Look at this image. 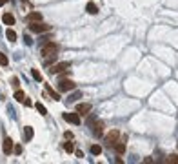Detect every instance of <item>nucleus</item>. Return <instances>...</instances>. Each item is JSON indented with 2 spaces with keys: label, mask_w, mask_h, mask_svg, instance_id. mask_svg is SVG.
Listing matches in <instances>:
<instances>
[{
  "label": "nucleus",
  "mask_w": 178,
  "mask_h": 164,
  "mask_svg": "<svg viewBox=\"0 0 178 164\" xmlns=\"http://www.w3.org/2000/svg\"><path fill=\"white\" fill-rule=\"evenodd\" d=\"M58 49H60V46L56 42H46V44H42L40 53H42V57H53V55L58 53Z\"/></svg>",
  "instance_id": "f257e3e1"
},
{
  "label": "nucleus",
  "mask_w": 178,
  "mask_h": 164,
  "mask_svg": "<svg viewBox=\"0 0 178 164\" xmlns=\"http://www.w3.org/2000/svg\"><path fill=\"white\" fill-rule=\"evenodd\" d=\"M29 29L35 33H46L51 29V26H46L42 22H29Z\"/></svg>",
  "instance_id": "f03ea898"
},
{
  "label": "nucleus",
  "mask_w": 178,
  "mask_h": 164,
  "mask_svg": "<svg viewBox=\"0 0 178 164\" xmlns=\"http://www.w3.org/2000/svg\"><path fill=\"white\" fill-rule=\"evenodd\" d=\"M75 84L73 80H69V78H62L60 82H58V91H73L75 89Z\"/></svg>",
  "instance_id": "7ed1b4c3"
},
{
  "label": "nucleus",
  "mask_w": 178,
  "mask_h": 164,
  "mask_svg": "<svg viewBox=\"0 0 178 164\" xmlns=\"http://www.w3.org/2000/svg\"><path fill=\"white\" fill-rule=\"evenodd\" d=\"M69 66H71V62H58V64H53L51 67H49V73H51V75L62 73V71H65Z\"/></svg>",
  "instance_id": "20e7f679"
},
{
  "label": "nucleus",
  "mask_w": 178,
  "mask_h": 164,
  "mask_svg": "<svg viewBox=\"0 0 178 164\" xmlns=\"http://www.w3.org/2000/svg\"><path fill=\"white\" fill-rule=\"evenodd\" d=\"M118 137H120V131L113 130V131H109V133L105 135V142H107L109 146H115V142L118 141Z\"/></svg>",
  "instance_id": "39448f33"
},
{
  "label": "nucleus",
  "mask_w": 178,
  "mask_h": 164,
  "mask_svg": "<svg viewBox=\"0 0 178 164\" xmlns=\"http://www.w3.org/2000/svg\"><path fill=\"white\" fill-rule=\"evenodd\" d=\"M62 117H64V120H65V122H71V124H80V115H78V113H69V111H65Z\"/></svg>",
  "instance_id": "423d86ee"
},
{
  "label": "nucleus",
  "mask_w": 178,
  "mask_h": 164,
  "mask_svg": "<svg viewBox=\"0 0 178 164\" xmlns=\"http://www.w3.org/2000/svg\"><path fill=\"white\" fill-rule=\"evenodd\" d=\"M89 111H91V104H89V102H80V104H76V113H78V115H89Z\"/></svg>",
  "instance_id": "0eeeda50"
},
{
  "label": "nucleus",
  "mask_w": 178,
  "mask_h": 164,
  "mask_svg": "<svg viewBox=\"0 0 178 164\" xmlns=\"http://www.w3.org/2000/svg\"><path fill=\"white\" fill-rule=\"evenodd\" d=\"M13 146H15V142H13V139H9V137H6V139H4V144H2V150H4V153H6V155H9V153H13Z\"/></svg>",
  "instance_id": "6e6552de"
},
{
  "label": "nucleus",
  "mask_w": 178,
  "mask_h": 164,
  "mask_svg": "<svg viewBox=\"0 0 178 164\" xmlns=\"http://www.w3.org/2000/svg\"><path fill=\"white\" fill-rule=\"evenodd\" d=\"M104 128H105L104 122H102V120H96V122H94V130H93L94 137H102V133H104Z\"/></svg>",
  "instance_id": "1a4fd4ad"
},
{
  "label": "nucleus",
  "mask_w": 178,
  "mask_h": 164,
  "mask_svg": "<svg viewBox=\"0 0 178 164\" xmlns=\"http://www.w3.org/2000/svg\"><path fill=\"white\" fill-rule=\"evenodd\" d=\"M26 20H27V22H40V20H42V15H40L38 11H31V13L26 17Z\"/></svg>",
  "instance_id": "9d476101"
},
{
  "label": "nucleus",
  "mask_w": 178,
  "mask_h": 164,
  "mask_svg": "<svg viewBox=\"0 0 178 164\" xmlns=\"http://www.w3.org/2000/svg\"><path fill=\"white\" fill-rule=\"evenodd\" d=\"M2 22H4L6 26H15V17H13L11 13H4V15H2Z\"/></svg>",
  "instance_id": "9b49d317"
},
{
  "label": "nucleus",
  "mask_w": 178,
  "mask_h": 164,
  "mask_svg": "<svg viewBox=\"0 0 178 164\" xmlns=\"http://www.w3.org/2000/svg\"><path fill=\"white\" fill-rule=\"evenodd\" d=\"M44 87H46V91H47V93L51 95L53 100H60V93H56V91H55V89H53L51 86H49V84H44Z\"/></svg>",
  "instance_id": "f8f14e48"
},
{
  "label": "nucleus",
  "mask_w": 178,
  "mask_h": 164,
  "mask_svg": "<svg viewBox=\"0 0 178 164\" xmlns=\"http://www.w3.org/2000/svg\"><path fill=\"white\" fill-rule=\"evenodd\" d=\"M85 11H87L89 15H96V13H98V7H96L94 2H87V4H85Z\"/></svg>",
  "instance_id": "ddd939ff"
},
{
  "label": "nucleus",
  "mask_w": 178,
  "mask_h": 164,
  "mask_svg": "<svg viewBox=\"0 0 178 164\" xmlns=\"http://www.w3.org/2000/svg\"><path fill=\"white\" fill-rule=\"evenodd\" d=\"M24 135H26V139H33L35 131H33V128H31V126H26V128H24Z\"/></svg>",
  "instance_id": "4468645a"
},
{
  "label": "nucleus",
  "mask_w": 178,
  "mask_h": 164,
  "mask_svg": "<svg viewBox=\"0 0 178 164\" xmlns=\"http://www.w3.org/2000/svg\"><path fill=\"white\" fill-rule=\"evenodd\" d=\"M24 98H26V93H24L22 89H17V91H15V100H18V102H22Z\"/></svg>",
  "instance_id": "2eb2a0df"
},
{
  "label": "nucleus",
  "mask_w": 178,
  "mask_h": 164,
  "mask_svg": "<svg viewBox=\"0 0 178 164\" xmlns=\"http://www.w3.org/2000/svg\"><path fill=\"white\" fill-rule=\"evenodd\" d=\"M6 37H7V40H11V42L17 40V33L13 31V29H7V31H6Z\"/></svg>",
  "instance_id": "dca6fc26"
},
{
  "label": "nucleus",
  "mask_w": 178,
  "mask_h": 164,
  "mask_svg": "<svg viewBox=\"0 0 178 164\" xmlns=\"http://www.w3.org/2000/svg\"><path fill=\"white\" fill-rule=\"evenodd\" d=\"M31 75H33V78H35L36 82H42V75H40L38 69H31Z\"/></svg>",
  "instance_id": "f3484780"
},
{
  "label": "nucleus",
  "mask_w": 178,
  "mask_h": 164,
  "mask_svg": "<svg viewBox=\"0 0 178 164\" xmlns=\"http://www.w3.org/2000/svg\"><path fill=\"white\" fill-rule=\"evenodd\" d=\"M91 153H93V155H100V153H102V146L93 144V146H91Z\"/></svg>",
  "instance_id": "a211bd4d"
},
{
  "label": "nucleus",
  "mask_w": 178,
  "mask_h": 164,
  "mask_svg": "<svg viewBox=\"0 0 178 164\" xmlns=\"http://www.w3.org/2000/svg\"><path fill=\"white\" fill-rule=\"evenodd\" d=\"M64 150H65L67 153H73L75 152V144L73 142H65V144H64Z\"/></svg>",
  "instance_id": "6ab92c4d"
},
{
  "label": "nucleus",
  "mask_w": 178,
  "mask_h": 164,
  "mask_svg": "<svg viewBox=\"0 0 178 164\" xmlns=\"http://www.w3.org/2000/svg\"><path fill=\"white\" fill-rule=\"evenodd\" d=\"M36 109H38L40 115H46V113H47V109H46V106H44L42 102H36Z\"/></svg>",
  "instance_id": "aec40b11"
},
{
  "label": "nucleus",
  "mask_w": 178,
  "mask_h": 164,
  "mask_svg": "<svg viewBox=\"0 0 178 164\" xmlns=\"http://www.w3.org/2000/svg\"><path fill=\"white\" fill-rule=\"evenodd\" d=\"M9 64V60H7V57L4 53H0V66H7Z\"/></svg>",
  "instance_id": "412c9836"
},
{
  "label": "nucleus",
  "mask_w": 178,
  "mask_h": 164,
  "mask_svg": "<svg viewBox=\"0 0 178 164\" xmlns=\"http://www.w3.org/2000/svg\"><path fill=\"white\" fill-rule=\"evenodd\" d=\"M115 148H116V152H118V153L126 152V144H118V146H115Z\"/></svg>",
  "instance_id": "4be33fe9"
},
{
  "label": "nucleus",
  "mask_w": 178,
  "mask_h": 164,
  "mask_svg": "<svg viewBox=\"0 0 178 164\" xmlns=\"http://www.w3.org/2000/svg\"><path fill=\"white\" fill-rule=\"evenodd\" d=\"M64 137H65L67 141H71V139H73V131H65V133H64Z\"/></svg>",
  "instance_id": "5701e85b"
},
{
  "label": "nucleus",
  "mask_w": 178,
  "mask_h": 164,
  "mask_svg": "<svg viewBox=\"0 0 178 164\" xmlns=\"http://www.w3.org/2000/svg\"><path fill=\"white\" fill-rule=\"evenodd\" d=\"M167 162H178V155H171L167 159Z\"/></svg>",
  "instance_id": "b1692460"
},
{
  "label": "nucleus",
  "mask_w": 178,
  "mask_h": 164,
  "mask_svg": "<svg viewBox=\"0 0 178 164\" xmlns=\"http://www.w3.org/2000/svg\"><path fill=\"white\" fill-rule=\"evenodd\" d=\"M22 104H24V106H31L33 102H31V98H24V100H22Z\"/></svg>",
  "instance_id": "393cba45"
},
{
  "label": "nucleus",
  "mask_w": 178,
  "mask_h": 164,
  "mask_svg": "<svg viewBox=\"0 0 178 164\" xmlns=\"http://www.w3.org/2000/svg\"><path fill=\"white\" fill-rule=\"evenodd\" d=\"M18 86H20V82H18V78H13V87H17V89H18Z\"/></svg>",
  "instance_id": "a878e982"
},
{
  "label": "nucleus",
  "mask_w": 178,
  "mask_h": 164,
  "mask_svg": "<svg viewBox=\"0 0 178 164\" xmlns=\"http://www.w3.org/2000/svg\"><path fill=\"white\" fill-rule=\"evenodd\" d=\"M26 44H27V46H31V44H33V40H31V37H29V35H26Z\"/></svg>",
  "instance_id": "bb28decb"
},
{
  "label": "nucleus",
  "mask_w": 178,
  "mask_h": 164,
  "mask_svg": "<svg viewBox=\"0 0 178 164\" xmlns=\"http://www.w3.org/2000/svg\"><path fill=\"white\" fill-rule=\"evenodd\" d=\"M6 4V0H0V6H4Z\"/></svg>",
  "instance_id": "cd10ccee"
},
{
  "label": "nucleus",
  "mask_w": 178,
  "mask_h": 164,
  "mask_svg": "<svg viewBox=\"0 0 178 164\" xmlns=\"http://www.w3.org/2000/svg\"><path fill=\"white\" fill-rule=\"evenodd\" d=\"M6 2H7V0H6Z\"/></svg>",
  "instance_id": "c85d7f7f"
}]
</instances>
